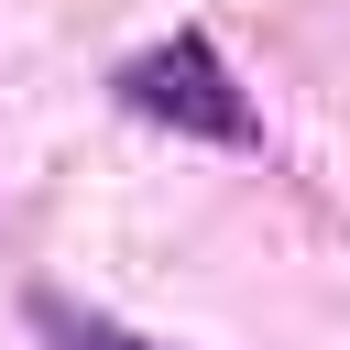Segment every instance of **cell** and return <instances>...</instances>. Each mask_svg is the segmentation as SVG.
<instances>
[{
	"mask_svg": "<svg viewBox=\"0 0 350 350\" xmlns=\"http://www.w3.org/2000/svg\"><path fill=\"white\" fill-rule=\"evenodd\" d=\"M120 109L153 120V131L219 142V153H252V142H262V120H252V98H241V77L219 66L208 33H164V44H142V55L120 66Z\"/></svg>",
	"mask_w": 350,
	"mask_h": 350,
	"instance_id": "cell-1",
	"label": "cell"
},
{
	"mask_svg": "<svg viewBox=\"0 0 350 350\" xmlns=\"http://www.w3.org/2000/svg\"><path fill=\"white\" fill-rule=\"evenodd\" d=\"M33 328H44L55 350H153V339H131L120 317H88V306H66V295H33Z\"/></svg>",
	"mask_w": 350,
	"mask_h": 350,
	"instance_id": "cell-2",
	"label": "cell"
}]
</instances>
